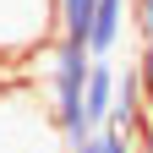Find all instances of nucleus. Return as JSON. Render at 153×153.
Instances as JSON below:
<instances>
[{
  "mask_svg": "<svg viewBox=\"0 0 153 153\" xmlns=\"http://www.w3.org/2000/svg\"><path fill=\"white\" fill-rule=\"evenodd\" d=\"M55 38V0H0V55H27Z\"/></svg>",
  "mask_w": 153,
  "mask_h": 153,
  "instance_id": "2",
  "label": "nucleus"
},
{
  "mask_svg": "<svg viewBox=\"0 0 153 153\" xmlns=\"http://www.w3.org/2000/svg\"><path fill=\"white\" fill-rule=\"evenodd\" d=\"M131 33L153 38V0H131Z\"/></svg>",
  "mask_w": 153,
  "mask_h": 153,
  "instance_id": "7",
  "label": "nucleus"
},
{
  "mask_svg": "<svg viewBox=\"0 0 153 153\" xmlns=\"http://www.w3.org/2000/svg\"><path fill=\"white\" fill-rule=\"evenodd\" d=\"M66 153H104V137H88L82 148H66Z\"/></svg>",
  "mask_w": 153,
  "mask_h": 153,
  "instance_id": "10",
  "label": "nucleus"
},
{
  "mask_svg": "<svg viewBox=\"0 0 153 153\" xmlns=\"http://www.w3.org/2000/svg\"><path fill=\"white\" fill-rule=\"evenodd\" d=\"M109 126L126 131V137H137V131L148 126V93H142L137 66H126L120 76H115V109H109Z\"/></svg>",
  "mask_w": 153,
  "mask_h": 153,
  "instance_id": "3",
  "label": "nucleus"
},
{
  "mask_svg": "<svg viewBox=\"0 0 153 153\" xmlns=\"http://www.w3.org/2000/svg\"><path fill=\"white\" fill-rule=\"evenodd\" d=\"M44 71H49V115H55V131H60L66 148H82L88 137H99V131H88L82 120V88H88V71H93V55L88 44H71V38H49L44 44Z\"/></svg>",
  "mask_w": 153,
  "mask_h": 153,
  "instance_id": "1",
  "label": "nucleus"
},
{
  "mask_svg": "<svg viewBox=\"0 0 153 153\" xmlns=\"http://www.w3.org/2000/svg\"><path fill=\"white\" fill-rule=\"evenodd\" d=\"M126 27H131V0H99V16H93V38H88V49L99 55V60H109V55L120 49Z\"/></svg>",
  "mask_w": 153,
  "mask_h": 153,
  "instance_id": "5",
  "label": "nucleus"
},
{
  "mask_svg": "<svg viewBox=\"0 0 153 153\" xmlns=\"http://www.w3.org/2000/svg\"><path fill=\"white\" fill-rule=\"evenodd\" d=\"M99 137H104V153H137V137H126V131H115V126H104Z\"/></svg>",
  "mask_w": 153,
  "mask_h": 153,
  "instance_id": "8",
  "label": "nucleus"
},
{
  "mask_svg": "<svg viewBox=\"0 0 153 153\" xmlns=\"http://www.w3.org/2000/svg\"><path fill=\"white\" fill-rule=\"evenodd\" d=\"M93 16H99V0H55V38L88 44L93 38Z\"/></svg>",
  "mask_w": 153,
  "mask_h": 153,
  "instance_id": "6",
  "label": "nucleus"
},
{
  "mask_svg": "<svg viewBox=\"0 0 153 153\" xmlns=\"http://www.w3.org/2000/svg\"><path fill=\"white\" fill-rule=\"evenodd\" d=\"M137 153H153V120H148V126L137 131Z\"/></svg>",
  "mask_w": 153,
  "mask_h": 153,
  "instance_id": "9",
  "label": "nucleus"
},
{
  "mask_svg": "<svg viewBox=\"0 0 153 153\" xmlns=\"http://www.w3.org/2000/svg\"><path fill=\"white\" fill-rule=\"evenodd\" d=\"M115 60H93V71H88V88H82V120H88V131H104L109 126V109H115Z\"/></svg>",
  "mask_w": 153,
  "mask_h": 153,
  "instance_id": "4",
  "label": "nucleus"
}]
</instances>
